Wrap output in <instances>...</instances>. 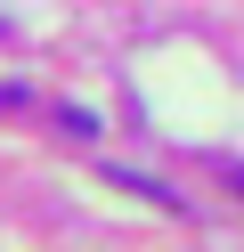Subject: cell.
<instances>
[{
    "label": "cell",
    "instance_id": "1",
    "mask_svg": "<svg viewBox=\"0 0 244 252\" xmlns=\"http://www.w3.org/2000/svg\"><path fill=\"white\" fill-rule=\"evenodd\" d=\"M236 187H244V171H236Z\"/></svg>",
    "mask_w": 244,
    "mask_h": 252
}]
</instances>
